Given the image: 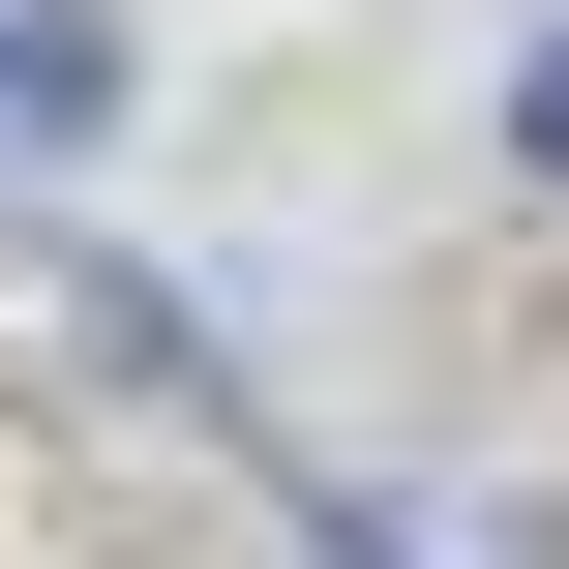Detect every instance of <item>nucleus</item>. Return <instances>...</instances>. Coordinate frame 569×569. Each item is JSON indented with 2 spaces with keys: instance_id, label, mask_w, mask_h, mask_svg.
I'll use <instances>...</instances> for the list:
<instances>
[{
  "instance_id": "2",
  "label": "nucleus",
  "mask_w": 569,
  "mask_h": 569,
  "mask_svg": "<svg viewBox=\"0 0 569 569\" xmlns=\"http://www.w3.org/2000/svg\"><path fill=\"white\" fill-rule=\"evenodd\" d=\"M510 150H540V180H569V30H540V60H510Z\"/></svg>"
},
{
  "instance_id": "1",
  "label": "nucleus",
  "mask_w": 569,
  "mask_h": 569,
  "mask_svg": "<svg viewBox=\"0 0 569 569\" xmlns=\"http://www.w3.org/2000/svg\"><path fill=\"white\" fill-rule=\"evenodd\" d=\"M90 120H120V30L90 0H0V180H60Z\"/></svg>"
}]
</instances>
